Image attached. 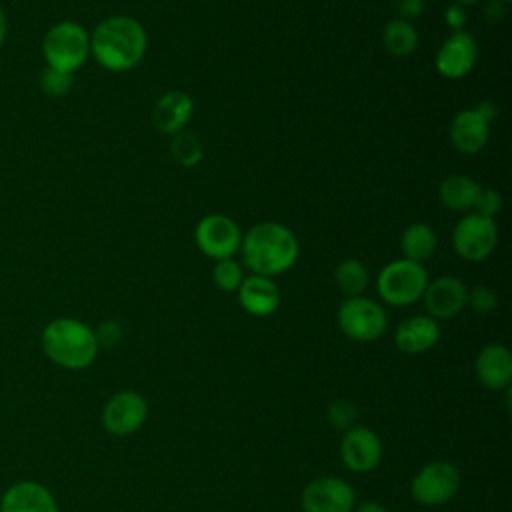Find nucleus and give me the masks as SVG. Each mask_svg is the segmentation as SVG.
Returning a JSON list of instances; mask_svg holds the SVG:
<instances>
[{"mask_svg":"<svg viewBox=\"0 0 512 512\" xmlns=\"http://www.w3.org/2000/svg\"><path fill=\"white\" fill-rule=\"evenodd\" d=\"M148 48L144 26L132 16H108L90 34V56L110 72L136 68Z\"/></svg>","mask_w":512,"mask_h":512,"instance_id":"f257e3e1","label":"nucleus"},{"mask_svg":"<svg viewBox=\"0 0 512 512\" xmlns=\"http://www.w3.org/2000/svg\"><path fill=\"white\" fill-rule=\"evenodd\" d=\"M242 264L258 276H278L298 260V240L294 232L278 222H260L242 234Z\"/></svg>","mask_w":512,"mask_h":512,"instance_id":"f03ea898","label":"nucleus"},{"mask_svg":"<svg viewBox=\"0 0 512 512\" xmlns=\"http://www.w3.org/2000/svg\"><path fill=\"white\" fill-rule=\"evenodd\" d=\"M40 346L52 364L66 370L88 368L100 350L94 328L70 316L50 320L42 328Z\"/></svg>","mask_w":512,"mask_h":512,"instance_id":"7ed1b4c3","label":"nucleus"},{"mask_svg":"<svg viewBox=\"0 0 512 512\" xmlns=\"http://www.w3.org/2000/svg\"><path fill=\"white\" fill-rule=\"evenodd\" d=\"M40 50L48 68L74 74L90 56V34L82 24L62 20L46 30Z\"/></svg>","mask_w":512,"mask_h":512,"instance_id":"20e7f679","label":"nucleus"},{"mask_svg":"<svg viewBox=\"0 0 512 512\" xmlns=\"http://www.w3.org/2000/svg\"><path fill=\"white\" fill-rule=\"evenodd\" d=\"M428 284V272L420 262L406 258L392 260L386 264L378 278L376 290L378 296L390 306H410L422 298Z\"/></svg>","mask_w":512,"mask_h":512,"instance_id":"39448f33","label":"nucleus"},{"mask_svg":"<svg viewBox=\"0 0 512 512\" xmlns=\"http://www.w3.org/2000/svg\"><path fill=\"white\" fill-rule=\"evenodd\" d=\"M338 326L350 340L374 342L386 332L388 318L378 302L366 296H352L338 308Z\"/></svg>","mask_w":512,"mask_h":512,"instance_id":"423d86ee","label":"nucleus"},{"mask_svg":"<svg viewBox=\"0 0 512 512\" xmlns=\"http://www.w3.org/2000/svg\"><path fill=\"white\" fill-rule=\"evenodd\" d=\"M460 484V470L452 462L434 460L412 478L410 494L422 506H442L458 494Z\"/></svg>","mask_w":512,"mask_h":512,"instance_id":"0eeeda50","label":"nucleus"},{"mask_svg":"<svg viewBox=\"0 0 512 512\" xmlns=\"http://www.w3.org/2000/svg\"><path fill=\"white\" fill-rule=\"evenodd\" d=\"M498 244V226L494 218L468 212L458 220L452 232L454 252L468 262L486 260Z\"/></svg>","mask_w":512,"mask_h":512,"instance_id":"6e6552de","label":"nucleus"},{"mask_svg":"<svg viewBox=\"0 0 512 512\" xmlns=\"http://www.w3.org/2000/svg\"><path fill=\"white\" fill-rule=\"evenodd\" d=\"M148 418V404L136 390H120L112 394L102 408V426L112 436H130Z\"/></svg>","mask_w":512,"mask_h":512,"instance_id":"1a4fd4ad","label":"nucleus"},{"mask_svg":"<svg viewBox=\"0 0 512 512\" xmlns=\"http://www.w3.org/2000/svg\"><path fill=\"white\" fill-rule=\"evenodd\" d=\"M196 244L202 254L224 260L232 258L240 250L242 232L238 224L224 214H208L196 226Z\"/></svg>","mask_w":512,"mask_h":512,"instance_id":"9d476101","label":"nucleus"},{"mask_svg":"<svg viewBox=\"0 0 512 512\" xmlns=\"http://www.w3.org/2000/svg\"><path fill=\"white\" fill-rule=\"evenodd\" d=\"M304 512H352L356 502L354 488L338 476H322L302 490Z\"/></svg>","mask_w":512,"mask_h":512,"instance_id":"9b49d317","label":"nucleus"},{"mask_svg":"<svg viewBox=\"0 0 512 512\" xmlns=\"http://www.w3.org/2000/svg\"><path fill=\"white\" fill-rule=\"evenodd\" d=\"M478 42L468 30L452 32L436 52V70L448 80H460L474 68Z\"/></svg>","mask_w":512,"mask_h":512,"instance_id":"f8f14e48","label":"nucleus"},{"mask_svg":"<svg viewBox=\"0 0 512 512\" xmlns=\"http://www.w3.org/2000/svg\"><path fill=\"white\" fill-rule=\"evenodd\" d=\"M422 300L430 318L448 320L466 306L468 288L458 276H438L426 284Z\"/></svg>","mask_w":512,"mask_h":512,"instance_id":"ddd939ff","label":"nucleus"},{"mask_svg":"<svg viewBox=\"0 0 512 512\" xmlns=\"http://www.w3.org/2000/svg\"><path fill=\"white\" fill-rule=\"evenodd\" d=\"M340 456L352 472H370L382 458L380 436L366 426H352L342 436Z\"/></svg>","mask_w":512,"mask_h":512,"instance_id":"4468645a","label":"nucleus"},{"mask_svg":"<svg viewBox=\"0 0 512 512\" xmlns=\"http://www.w3.org/2000/svg\"><path fill=\"white\" fill-rule=\"evenodd\" d=\"M0 512H58V502L48 486L36 480H16L4 490Z\"/></svg>","mask_w":512,"mask_h":512,"instance_id":"2eb2a0df","label":"nucleus"},{"mask_svg":"<svg viewBox=\"0 0 512 512\" xmlns=\"http://www.w3.org/2000/svg\"><path fill=\"white\" fill-rule=\"evenodd\" d=\"M474 374L480 386L492 392L510 388L512 382V354L504 344L484 346L474 360Z\"/></svg>","mask_w":512,"mask_h":512,"instance_id":"dca6fc26","label":"nucleus"},{"mask_svg":"<svg viewBox=\"0 0 512 512\" xmlns=\"http://www.w3.org/2000/svg\"><path fill=\"white\" fill-rule=\"evenodd\" d=\"M452 146L462 154H478L490 136V122L474 108L454 114L448 126Z\"/></svg>","mask_w":512,"mask_h":512,"instance_id":"f3484780","label":"nucleus"},{"mask_svg":"<svg viewBox=\"0 0 512 512\" xmlns=\"http://www.w3.org/2000/svg\"><path fill=\"white\" fill-rule=\"evenodd\" d=\"M236 292L240 306L252 316H270L280 304V290L268 276L250 274Z\"/></svg>","mask_w":512,"mask_h":512,"instance_id":"a211bd4d","label":"nucleus"},{"mask_svg":"<svg viewBox=\"0 0 512 512\" xmlns=\"http://www.w3.org/2000/svg\"><path fill=\"white\" fill-rule=\"evenodd\" d=\"M192 112H194L192 98L182 90H170L158 98L152 112V120L160 132L174 136L184 130Z\"/></svg>","mask_w":512,"mask_h":512,"instance_id":"6ab92c4d","label":"nucleus"},{"mask_svg":"<svg viewBox=\"0 0 512 512\" xmlns=\"http://www.w3.org/2000/svg\"><path fill=\"white\" fill-rule=\"evenodd\" d=\"M440 338V326L434 318L426 316H410L406 318L394 334V342L404 354H422L430 350Z\"/></svg>","mask_w":512,"mask_h":512,"instance_id":"aec40b11","label":"nucleus"},{"mask_svg":"<svg viewBox=\"0 0 512 512\" xmlns=\"http://www.w3.org/2000/svg\"><path fill=\"white\" fill-rule=\"evenodd\" d=\"M480 184L464 174H452L440 182L438 196L442 206L454 212H468L474 208V202L480 192Z\"/></svg>","mask_w":512,"mask_h":512,"instance_id":"412c9836","label":"nucleus"},{"mask_svg":"<svg viewBox=\"0 0 512 512\" xmlns=\"http://www.w3.org/2000/svg\"><path fill=\"white\" fill-rule=\"evenodd\" d=\"M438 246V238L432 226L424 224V222H414L410 224L400 238V248L406 260L412 262H424L428 258H432V254L436 252Z\"/></svg>","mask_w":512,"mask_h":512,"instance_id":"4be33fe9","label":"nucleus"},{"mask_svg":"<svg viewBox=\"0 0 512 512\" xmlns=\"http://www.w3.org/2000/svg\"><path fill=\"white\" fill-rule=\"evenodd\" d=\"M382 44L386 52L394 58H406L410 56L418 46V30L412 22L394 18L384 26L382 32Z\"/></svg>","mask_w":512,"mask_h":512,"instance_id":"5701e85b","label":"nucleus"},{"mask_svg":"<svg viewBox=\"0 0 512 512\" xmlns=\"http://www.w3.org/2000/svg\"><path fill=\"white\" fill-rule=\"evenodd\" d=\"M334 280H336L338 290L346 298H352V296H362V292L368 288L370 274L362 260L346 258L338 264V268L334 272Z\"/></svg>","mask_w":512,"mask_h":512,"instance_id":"b1692460","label":"nucleus"},{"mask_svg":"<svg viewBox=\"0 0 512 512\" xmlns=\"http://www.w3.org/2000/svg\"><path fill=\"white\" fill-rule=\"evenodd\" d=\"M202 152H204L202 142L192 132H178L170 142V154L174 162H178L184 168L196 166L202 160Z\"/></svg>","mask_w":512,"mask_h":512,"instance_id":"393cba45","label":"nucleus"},{"mask_svg":"<svg viewBox=\"0 0 512 512\" xmlns=\"http://www.w3.org/2000/svg\"><path fill=\"white\" fill-rule=\"evenodd\" d=\"M212 280L214 284L224 290V292H236L238 286L244 280V270L240 266V262H236L234 258H224V260H216L214 270H212Z\"/></svg>","mask_w":512,"mask_h":512,"instance_id":"a878e982","label":"nucleus"},{"mask_svg":"<svg viewBox=\"0 0 512 512\" xmlns=\"http://www.w3.org/2000/svg\"><path fill=\"white\" fill-rule=\"evenodd\" d=\"M38 82H40V88H42L44 94L60 98V96L70 92L74 78H72V74H66V72L44 66V70L38 76Z\"/></svg>","mask_w":512,"mask_h":512,"instance_id":"bb28decb","label":"nucleus"},{"mask_svg":"<svg viewBox=\"0 0 512 512\" xmlns=\"http://www.w3.org/2000/svg\"><path fill=\"white\" fill-rule=\"evenodd\" d=\"M326 416H328V422L332 424V428L346 432L348 428L354 426V422L358 418V410L350 400L340 398V400L330 402Z\"/></svg>","mask_w":512,"mask_h":512,"instance_id":"cd10ccee","label":"nucleus"},{"mask_svg":"<svg viewBox=\"0 0 512 512\" xmlns=\"http://www.w3.org/2000/svg\"><path fill=\"white\" fill-rule=\"evenodd\" d=\"M472 210L480 216L494 218L502 210V194L494 188H480Z\"/></svg>","mask_w":512,"mask_h":512,"instance_id":"c85d7f7f","label":"nucleus"},{"mask_svg":"<svg viewBox=\"0 0 512 512\" xmlns=\"http://www.w3.org/2000/svg\"><path fill=\"white\" fill-rule=\"evenodd\" d=\"M466 304H470V308L474 312H480V314H488L496 308L498 304V296L492 288L488 286H476L472 292H468V300Z\"/></svg>","mask_w":512,"mask_h":512,"instance_id":"c756f323","label":"nucleus"},{"mask_svg":"<svg viewBox=\"0 0 512 512\" xmlns=\"http://www.w3.org/2000/svg\"><path fill=\"white\" fill-rule=\"evenodd\" d=\"M94 334H96L98 346L114 348L116 344H120V340L124 336V330H122V326L116 320H104V322L98 324Z\"/></svg>","mask_w":512,"mask_h":512,"instance_id":"7c9ffc66","label":"nucleus"},{"mask_svg":"<svg viewBox=\"0 0 512 512\" xmlns=\"http://www.w3.org/2000/svg\"><path fill=\"white\" fill-rule=\"evenodd\" d=\"M394 8H396V14H398L396 18L412 22L414 18L424 14L426 0H394Z\"/></svg>","mask_w":512,"mask_h":512,"instance_id":"2f4dec72","label":"nucleus"},{"mask_svg":"<svg viewBox=\"0 0 512 512\" xmlns=\"http://www.w3.org/2000/svg\"><path fill=\"white\" fill-rule=\"evenodd\" d=\"M468 20L466 8L458 6V4H450L444 8V22L448 28H452V32L456 30H464V24Z\"/></svg>","mask_w":512,"mask_h":512,"instance_id":"473e14b6","label":"nucleus"},{"mask_svg":"<svg viewBox=\"0 0 512 512\" xmlns=\"http://www.w3.org/2000/svg\"><path fill=\"white\" fill-rule=\"evenodd\" d=\"M506 6H508V4H506L504 0H488V2H486V8H484L486 20L492 22V24L500 22V20L504 18V14H506Z\"/></svg>","mask_w":512,"mask_h":512,"instance_id":"72a5a7b5","label":"nucleus"},{"mask_svg":"<svg viewBox=\"0 0 512 512\" xmlns=\"http://www.w3.org/2000/svg\"><path fill=\"white\" fill-rule=\"evenodd\" d=\"M474 110H476V112H480L488 122L496 116V106H494L492 102H488V100L478 102V106H474Z\"/></svg>","mask_w":512,"mask_h":512,"instance_id":"f704fd0d","label":"nucleus"},{"mask_svg":"<svg viewBox=\"0 0 512 512\" xmlns=\"http://www.w3.org/2000/svg\"><path fill=\"white\" fill-rule=\"evenodd\" d=\"M6 38H8V16H6V10L0 6V50L6 44Z\"/></svg>","mask_w":512,"mask_h":512,"instance_id":"c9c22d12","label":"nucleus"},{"mask_svg":"<svg viewBox=\"0 0 512 512\" xmlns=\"http://www.w3.org/2000/svg\"><path fill=\"white\" fill-rule=\"evenodd\" d=\"M356 512H388V510L378 502H364L356 508Z\"/></svg>","mask_w":512,"mask_h":512,"instance_id":"e433bc0d","label":"nucleus"},{"mask_svg":"<svg viewBox=\"0 0 512 512\" xmlns=\"http://www.w3.org/2000/svg\"><path fill=\"white\" fill-rule=\"evenodd\" d=\"M478 0H452V4H458V6H462V8H466V6H472V4H476Z\"/></svg>","mask_w":512,"mask_h":512,"instance_id":"4c0bfd02","label":"nucleus"},{"mask_svg":"<svg viewBox=\"0 0 512 512\" xmlns=\"http://www.w3.org/2000/svg\"><path fill=\"white\" fill-rule=\"evenodd\" d=\"M504 2H506V4H510V2H512V0H504Z\"/></svg>","mask_w":512,"mask_h":512,"instance_id":"58836bf2","label":"nucleus"}]
</instances>
